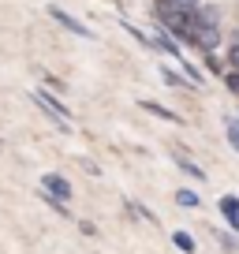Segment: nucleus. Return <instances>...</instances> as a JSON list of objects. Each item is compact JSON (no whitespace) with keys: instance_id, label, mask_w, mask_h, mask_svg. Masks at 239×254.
<instances>
[{"instance_id":"0eeeda50","label":"nucleus","mask_w":239,"mask_h":254,"mask_svg":"<svg viewBox=\"0 0 239 254\" xmlns=\"http://www.w3.org/2000/svg\"><path fill=\"white\" fill-rule=\"evenodd\" d=\"M142 109L153 112V116H161V120H168V124H179V116H176L172 109H165V105H157V101H142Z\"/></svg>"},{"instance_id":"dca6fc26","label":"nucleus","mask_w":239,"mask_h":254,"mask_svg":"<svg viewBox=\"0 0 239 254\" xmlns=\"http://www.w3.org/2000/svg\"><path fill=\"white\" fill-rule=\"evenodd\" d=\"M236 228H239V221H236Z\"/></svg>"},{"instance_id":"39448f33","label":"nucleus","mask_w":239,"mask_h":254,"mask_svg":"<svg viewBox=\"0 0 239 254\" xmlns=\"http://www.w3.org/2000/svg\"><path fill=\"white\" fill-rule=\"evenodd\" d=\"M161 4H168V8L179 11V15H194V11L202 8V0H161Z\"/></svg>"},{"instance_id":"2eb2a0df","label":"nucleus","mask_w":239,"mask_h":254,"mask_svg":"<svg viewBox=\"0 0 239 254\" xmlns=\"http://www.w3.org/2000/svg\"><path fill=\"white\" fill-rule=\"evenodd\" d=\"M228 86H232V90L239 94V75H236V71H228Z\"/></svg>"},{"instance_id":"20e7f679","label":"nucleus","mask_w":239,"mask_h":254,"mask_svg":"<svg viewBox=\"0 0 239 254\" xmlns=\"http://www.w3.org/2000/svg\"><path fill=\"white\" fill-rule=\"evenodd\" d=\"M49 15H53L56 19V23H60V26H67V30H71V34H79V38H94V30H90V26H82L79 23V19H71V15H67V11H60V8H49Z\"/></svg>"},{"instance_id":"6e6552de","label":"nucleus","mask_w":239,"mask_h":254,"mask_svg":"<svg viewBox=\"0 0 239 254\" xmlns=\"http://www.w3.org/2000/svg\"><path fill=\"white\" fill-rule=\"evenodd\" d=\"M176 165L183 168V172H187V176H194V180H198V183H202V180H206V172H202V168H198V165H194V161H191V157H183V153H179V157H176Z\"/></svg>"},{"instance_id":"423d86ee","label":"nucleus","mask_w":239,"mask_h":254,"mask_svg":"<svg viewBox=\"0 0 239 254\" xmlns=\"http://www.w3.org/2000/svg\"><path fill=\"white\" fill-rule=\"evenodd\" d=\"M153 45H157V49H165V53H172L176 60H183V56H179V45L172 41V34H165V26L157 30V41H153Z\"/></svg>"},{"instance_id":"9d476101","label":"nucleus","mask_w":239,"mask_h":254,"mask_svg":"<svg viewBox=\"0 0 239 254\" xmlns=\"http://www.w3.org/2000/svg\"><path fill=\"white\" fill-rule=\"evenodd\" d=\"M221 209H224V213H228V221H232V224L239 221V202L232 198V194H228V198H221Z\"/></svg>"},{"instance_id":"9b49d317","label":"nucleus","mask_w":239,"mask_h":254,"mask_svg":"<svg viewBox=\"0 0 239 254\" xmlns=\"http://www.w3.org/2000/svg\"><path fill=\"white\" fill-rule=\"evenodd\" d=\"M224 127H228V142L239 150V120H224Z\"/></svg>"},{"instance_id":"f257e3e1","label":"nucleus","mask_w":239,"mask_h":254,"mask_svg":"<svg viewBox=\"0 0 239 254\" xmlns=\"http://www.w3.org/2000/svg\"><path fill=\"white\" fill-rule=\"evenodd\" d=\"M34 105H38L41 112H49V116H53L60 127H67V124H71V109H67L64 101H56L53 94H45V90H34Z\"/></svg>"},{"instance_id":"f03ea898","label":"nucleus","mask_w":239,"mask_h":254,"mask_svg":"<svg viewBox=\"0 0 239 254\" xmlns=\"http://www.w3.org/2000/svg\"><path fill=\"white\" fill-rule=\"evenodd\" d=\"M41 194H49V198H56V202H71V194H75V187L64 180V176H56V172H45L41 176Z\"/></svg>"},{"instance_id":"f8f14e48","label":"nucleus","mask_w":239,"mask_h":254,"mask_svg":"<svg viewBox=\"0 0 239 254\" xmlns=\"http://www.w3.org/2000/svg\"><path fill=\"white\" fill-rule=\"evenodd\" d=\"M176 202H179V206H198V194H194V190H179Z\"/></svg>"},{"instance_id":"1a4fd4ad","label":"nucleus","mask_w":239,"mask_h":254,"mask_svg":"<svg viewBox=\"0 0 239 254\" xmlns=\"http://www.w3.org/2000/svg\"><path fill=\"white\" fill-rule=\"evenodd\" d=\"M172 243L179 247V251H183V254H194V239L187 236V232H176V236H172Z\"/></svg>"},{"instance_id":"7ed1b4c3","label":"nucleus","mask_w":239,"mask_h":254,"mask_svg":"<svg viewBox=\"0 0 239 254\" xmlns=\"http://www.w3.org/2000/svg\"><path fill=\"white\" fill-rule=\"evenodd\" d=\"M187 41H191V45H198L202 53H213V49L221 45V26H194V23H191Z\"/></svg>"},{"instance_id":"ddd939ff","label":"nucleus","mask_w":239,"mask_h":254,"mask_svg":"<svg viewBox=\"0 0 239 254\" xmlns=\"http://www.w3.org/2000/svg\"><path fill=\"white\" fill-rule=\"evenodd\" d=\"M228 64H232V71L239 75V45H232V49H228Z\"/></svg>"},{"instance_id":"4468645a","label":"nucleus","mask_w":239,"mask_h":254,"mask_svg":"<svg viewBox=\"0 0 239 254\" xmlns=\"http://www.w3.org/2000/svg\"><path fill=\"white\" fill-rule=\"evenodd\" d=\"M165 82H172V86H183V79H179L176 71H165Z\"/></svg>"}]
</instances>
